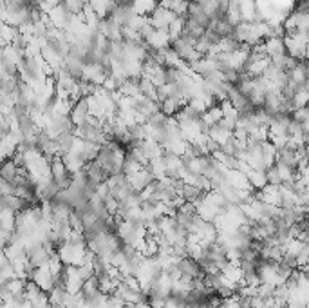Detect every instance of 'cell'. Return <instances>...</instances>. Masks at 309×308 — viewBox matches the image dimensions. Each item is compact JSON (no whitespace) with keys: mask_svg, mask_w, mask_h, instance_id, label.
<instances>
[{"mask_svg":"<svg viewBox=\"0 0 309 308\" xmlns=\"http://www.w3.org/2000/svg\"><path fill=\"white\" fill-rule=\"evenodd\" d=\"M69 227L73 230H78V232H83V223H82V217H80V214L76 212V210H71V214H69V219H67Z\"/></svg>","mask_w":309,"mask_h":308,"instance_id":"cell-9","label":"cell"},{"mask_svg":"<svg viewBox=\"0 0 309 308\" xmlns=\"http://www.w3.org/2000/svg\"><path fill=\"white\" fill-rule=\"evenodd\" d=\"M17 172H18V167L15 165V161L11 158L0 161V180H4V182H15L17 180Z\"/></svg>","mask_w":309,"mask_h":308,"instance_id":"cell-4","label":"cell"},{"mask_svg":"<svg viewBox=\"0 0 309 308\" xmlns=\"http://www.w3.org/2000/svg\"><path fill=\"white\" fill-rule=\"evenodd\" d=\"M259 297L262 299H268V297H273L275 295V285H270V283H261L257 287V294Z\"/></svg>","mask_w":309,"mask_h":308,"instance_id":"cell-8","label":"cell"},{"mask_svg":"<svg viewBox=\"0 0 309 308\" xmlns=\"http://www.w3.org/2000/svg\"><path fill=\"white\" fill-rule=\"evenodd\" d=\"M176 18V15L172 13L170 9L167 8H161V6H158V8L152 11L150 15H148V20H150L152 27L154 29H167L168 26L172 24V20Z\"/></svg>","mask_w":309,"mask_h":308,"instance_id":"cell-1","label":"cell"},{"mask_svg":"<svg viewBox=\"0 0 309 308\" xmlns=\"http://www.w3.org/2000/svg\"><path fill=\"white\" fill-rule=\"evenodd\" d=\"M6 288H8L11 294H20V292H24V287H26V279H20V278H13L9 279L8 283L4 285Z\"/></svg>","mask_w":309,"mask_h":308,"instance_id":"cell-7","label":"cell"},{"mask_svg":"<svg viewBox=\"0 0 309 308\" xmlns=\"http://www.w3.org/2000/svg\"><path fill=\"white\" fill-rule=\"evenodd\" d=\"M296 269H305L307 267V261H309V247L307 245H304L302 247V250L296 254Z\"/></svg>","mask_w":309,"mask_h":308,"instance_id":"cell-10","label":"cell"},{"mask_svg":"<svg viewBox=\"0 0 309 308\" xmlns=\"http://www.w3.org/2000/svg\"><path fill=\"white\" fill-rule=\"evenodd\" d=\"M6 265H9V259L6 257V252L0 248V269H4Z\"/></svg>","mask_w":309,"mask_h":308,"instance_id":"cell-13","label":"cell"},{"mask_svg":"<svg viewBox=\"0 0 309 308\" xmlns=\"http://www.w3.org/2000/svg\"><path fill=\"white\" fill-rule=\"evenodd\" d=\"M177 270L181 272L183 278H188V279H195V278H202L204 272L202 269L199 267V263L192 257H181L177 261Z\"/></svg>","mask_w":309,"mask_h":308,"instance_id":"cell-2","label":"cell"},{"mask_svg":"<svg viewBox=\"0 0 309 308\" xmlns=\"http://www.w3.org/2000/svg\"><path fill=\"white\" fill-rule=\"evenodd\" d=\"M105 306L107 308H125V303H123V299L118 297V295L109 294L107 297H105Z\"/></svg>","mask_w":309,"mask_h":308,"instance_id":"cell-12","label":"cell"},{"mask_svg":"<svg viewBox=\"0 0 309 308\" xmlns=\"http://www.w3.org/2000/svg\"><path fill=\"white\" fill-rule=\"evenodd\" d=\"M132 308H152V306L146 299H141V301H137V303H134Z\"/></svg>","mask_w":309,"mask_h":308,"instance_id":"cell-14","label":"cell"},{"mask_svg":"<svg viewBox=\"0 0 309 308\" xmlns=\"http://www.w3.org/2000/svg\"><path fill=\"white\" fill-rule=\"evenodd\" d=\"M246 178H248V183L251 185V189L255 191H261L268 185V178H266V170H257V169H249L246 172Z\"/></svg>","mask_w":309,"mask_h":308,"instance_id":"cell-3","label":"cell"},{"mask_svg":"<svg viewBox=\"0 0 309 308\" xmlns=\"http://www.w3.org/2000/svg\"><path fill=\"white\" fill-rule=\"evenodd\" d=\"M121 283H123V285L129 288V290H134V292L141 290V287H139V281H137L136 276H125V278H121Z\"/></svg>","mask_w":309,"mask_h":308,"instance_id":"cell-11","label":"cell"},{"mask_svg":"<svg viewBox=\"0 0 309 308\" xmlns=\"http://www.w3.org/2000/svg\"><path fill=\"white\" fill-rule=\"evenodd\" d=\"M202 194H204V192L199 191L197 187L186 185V183H183V185H181V189H179V196H181V198H183L185 201H188V203H193V205L201 200Z\"/></svg>","mask_w":309,"mask_h":308,"instance_id":"cell-5","label":"cell"},{"mask_svg":"<svg viewBox=\"0 0 309 308\" xmlns=\"http://www.w3.org/2000/svg\"><path fill=\"white\" fill-rule=\"evenodd\" d=\"M125 308H132V304H125Z\"/></svg>","mask_w":309,"mask_h":308,"instance_id":"cell-15","label":"cell"},{"mask_svg":"<svg viewBox=\"0 0 309 308\" xmlns=\"http://www.w3.org/2000/svg\"><path fill=\"white\" fill-rule=\"evenodd\" d=\"M74 140H76V136H74L73 130H69V133H62V135L56 136L55 144H56V147H58V151H60V154L69 152L71 149H73Z\"/></svg>","mask_w":309,"mask_h":308,"instance_id":"cell-6","label":"cell"}]
</instances>
